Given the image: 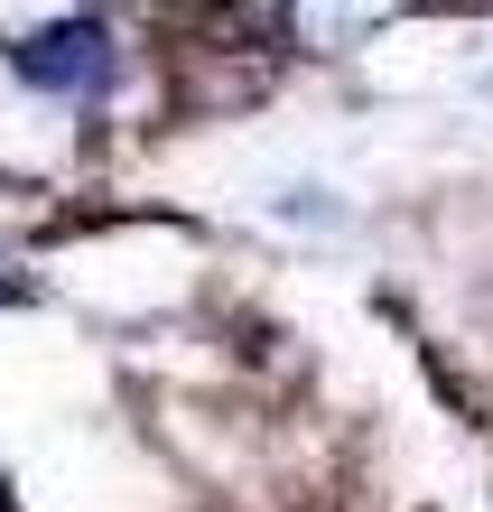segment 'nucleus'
Here are the masks:
<instances>
[{
    "mask_svg": "<svg viewBox=\"0 0 493 512\" xmlns=\"http://www.w3.org/2000/svg\"><path fill=\"white\" fill-rule=\"evenodd\" d=\"M66 19H84V0H0V38H10V47H38Z\"/></svg>",
    "mask_w": 493,
    "mask_h": 512,
    "instance_id": "7ed1b4c3",
    "label": "nucleus"
},
{
    "mask_svg": "<svg viewBox=\"0 0 493 512\" xmlns=\"http://www.w3.org/2000/svg\"><path fill=\"white\" fill-rule=\"evenodd\" d=\"M400 10H419V0H280L298 56H354V47H373V28H391Z\"/></svg>",
    "mask_w": 493,
    "mask_h": 512,
    "instance_id": "f03ea898",
    "label": "nucleus"
},
{
    "mask_svg": "<svg viewBox=\"0 0 493 512\" xmlns=\"http://www.w3.org/2000/svg\"><path fill=\"white\" fill-rule=\"evenodd\" d=\"M19 75L38 84L47 103L84 112V103H103V94H112V75H121V47H112V28H94V19H66L56 38L19 47Z\"/></svg>",
    "mask_w": 493,
    "mask_h": 512,
    "instance_id": "f257e3e1",
    "label": "nucleus"
}]
</instances>
